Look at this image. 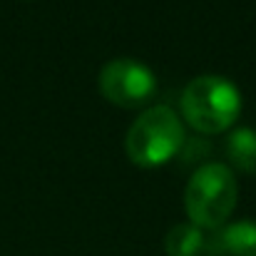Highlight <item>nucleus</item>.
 <instances>
[{"label":"nucleus","instance_id":"nucleus-6","mask_svg":"<svg viewBox=\"0 0 256 256\" xmlns=\"http://www.w3.org/2000/svg\"><path fill=\"white\" fill-rule=\"evenodd\" d=\"M219 242L226 256H256V222L242 219L226 224L219 234Z\"/></svg>","mask_w":256,"mask_h":256},{"label":"nucleus","instance_id":"nucleus-5","mask_svg":"<svg viewBox=\"0 0 256 256\" xmlns=\"http://www.w3.org/2000/svg\"><path fill=\"white\" fill-rule=\"evenodd\" d=\"M206 246V236L199 226L184 222L174 224L164 236V252L167 256H202Z\"/></svg>","mask_w":256,"mask_h":256},{"label":"nucleus","instance_id":"nucleus-1","mask_svg":"<svg viewBox=\"0 0 256 256\" xmlns=\"http://www.w3.org/2000/svg\"><path fill=\"white\" fill-rule=\"evenodd\" d=\"M182 120L199 134H222L242 114V92L222 75H199L189 80L179 97Z\"/></svg>","mask_w":256,"mask_h":256},{"label":"nucleus","instance_id":"nucleus-3","mask_svg":"<svg viewBox=\"0 0 256 256\" xmlns=\"http://www.w3.org/2000/svg\"><path fill=\"white\" fill-rule=\"evenodd\" d=\"M239 186L234 172L226 164H202L186 182L184 189V209L189 224L204 229H219L229 222L236 209Z\"/></svg>","mask_w":256,"mask_h":256},{"label":"nucleus","instance_id":"nucleus-7","mask_svg":"<svg viewBox=\"0 0 256 256\" xmlns=\"http://www.w3.org/2000/svg\"><path fill=\"white\" fill-rule=\"evenodd\" d=\"M226 157L234 170L244 174H256V130L239 127L226 140Z\"/></svg>","mask_w":256,"mask_h":256},{"label":"nucleus","instance_id":"nucleus-2","mask_svg":"<svg viewBox=\"0 0 256 256\" xmlns=\"http://www.w3.org/2000/svg\"><path fill=\"white\" fill-rule=\"evenodd\" d=\"M184 122L167 104H152L137 114L124 137L127 160L140 170L167 164L184 147Z\"/></svg>","mask_w":256,"mask_h":256},{"label":"nucleus","instance_id":"nucleus-4","mask_svg":"<svg viewBox=\"0 0 256 256\" xmlns=\"http://www.w3.org/2000/svg\"><path fill=\"white\" fill-rule=\"evenodd\" d=\"M97 85L102 97L122 110H134L147 104L157 92V75L134 58H117L104 62Z\"/></svg>","mask_w":256,"mask_h":256}]
</instances>
